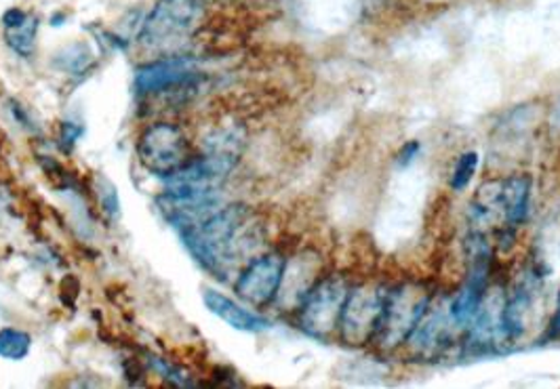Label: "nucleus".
Here are the masks:
<instances>
[{
    "label": "nucleus",
    "instance_id": "nucleus-1",
    "mask_svg": "<svg viewBox=\"0 0 560 389\" xmlns=\"http://www.w3.org/2000/svg\"><path fill=\"white\" fill-rule=\"evenodd\" d=\"M249 217L252 211L245 204H230L182 229V240L207 272L224 279L228 270L252 250Z\"/></svg>",
    "mask_w": 560,
    "mask_h": 389
},
{
    "label": "nucleus",
    "instance_id": "nucleus-2",
    "mask_svg": "<svg viewBox=\"0 0 560 389\" xmlns=\"http://www.w3.org/2000/svg\"><path fill=\"white\" fill-rule=\"evenodd\" d=\"M205 15L202 0H156L140 30L141 47L152 54L175 51L188 43Z\"/></svg>",
    "mask_w": 560,
    "mask_h": 389
},
{
    "label": "nucleus",
    "instance_id": "nucleus-3",
    "mask_svg": "<svg viewBox=\"0 0 560 389\" xmlns=\"http://www.w3.org/2000/svg\"><path fill=\"white\" fill-rule=\"evenodd\" d=\"M432 306V293L420 282H400L388 291L384 316L380 322L373 343L396 350L407 343V339L420 325L423 314Z\"/></svg>",
    "mask_w": 560,
    "mask_h": 389
},
{
    "label": "nucleus",
    "instance_id": "nucleus-4",
    "mask_svg": "<svg viewBox=\"0 0 560 389\" xmlns=\"http://www.w3.org/2000/svg\"><path fill=\"white\" fill-rule=\"evenodd\" d=\"M390 284L375 279H364L350 286L339 320V339L348 345L373 343L384 307L388 299Z\"/></svg>",
    "mask_w": 560,
    "mask_h": 389
},
{
    "label": "nucleus",
    "instance_id": "nucleus-5",
    "mask_svg": "<svg viewBox=\"0 0 560 389\" xmlns=\"http://www.w3.org/2000/svg\"><path fill=\"white\" fill-rule=\"evenodd\" d=\"M350 282L334 274L320 279L310 288L300 309V327L316 339H327L339 331L341 309L350 293Z\"/></svg>",
    "mask_w": 560,
    "mask_h": 389
},
{
    "label": "nucleus",
    "instance_id": "nucleus-6",
    "mask_svg": "<svg viewBox=\"0 0 560 389\" xmlns=\"http://www.w3.org/2000/svg\"><path fill=\"white\" fill-rule=\"evenodd\" d=\"M138 158L148 173L167 179L188 161L186 133L173 122L150 125L138 141Z\"/></svg>",
    "mask_w": 560,
    "mask_h": 389
},
{
    "label": "nucleus",
    "instance_id": "nucleus-7",
    "mask_svg": "<svg viewBox=\"0 0 560 389\" xmlns=\"http://www.w3.org/2000/svg\"><path fill=\"white\" fill-rule=\"evenodd\" d=\"M544 288V276L537 266L525 268V272L514 280L510 291L504 295L502 307V329H504L505 345H514L529 329L537 299Z\"/></svg>",
    "mask_w": 560,
    "mask_h": 389
},
{
    "label": "nucleus",
    "instance_id": "nucleus-8",
    "mask_svg": "<svg viewBox=\"0 0 560 389\" xmlns=\"http://www.w3.org/2000/svg\"><path fill=\"white\" fill-rule=\"evenodd\" d=\"M287 261L289 259L279 250L266 252L249 261L234 284L236 295L255 307L270 306L277 302Z\"/></svg>",
    "mask_w": 560,
    "mask_h": 389
},
{
    "label": "nucleus",
    "instance_id": "nucleus-9",
    "mask_svg": "<svg viewBox=\"0 0 560 389\" xmlns=\"http://www.w3.org/2000/svg\"><path fill=\"white\" fill-rule=\"evenodd\" d=\"M200 79V61L190 56H165L138 68L133 86L138 95H154L192 86Z\"/></svg>",
    "mask_w": 560,
    "mask_h": 389
},
{
    "label": "nucleus",
    "instance_id": "nucleus-10",
    "mask_svg": "<svg viewBox=\"0 0 560 389\" xmlns=\"http://www.w3.org/2000/svg\"><path fill=\"white\" fill-rule=\"evenodd\" d=\"M532 200V177L525 173L512 175L502 181V229L498 232L500 243L514 240L516 229L527 222Z\"/></svg>",
    "mask_w": 560,
    "mask_h": 389
},
{
    "label": "nucleus",
    "instance_id": "nucleus-11",
    "mask_svg": "<svg viewBox=\"0 0 560 389\" xmlns=\"http://www.w3.org/2000/svg\"><path fill=\"white\" fill-rule=\"evenodd\" d=\"M243 150H245V133L236 127H225V129L213 131L205 140L202 158L228 179L230 173L238 165Z\"/></svg>",
    "mask_w": 560,
    "mask_h": 389
},
{
    "label": "nucleus",
    "instance_id": "nucleus-12",
    "mask_svg": "<svg viewBox=\"0 0 560 389\" xmlns=\"http://www.w3.org/2000/svg\"><path fill=\"white\" fill-rule=\"evenodd\" d=\"M202 302H205V306H207L211 314L222 318L225 325H230L236 331L261 333V331H268L272 327L270 320H266L264 316H257V314H253L249 309L234 304L230 297H225V295L218 293V291L207 288L202 293Z\"/></svg>",
    "mask_w": 560,
    "mask_h": 389
},
{
    "label": "nucleus",
    "instance_id": "nucleus-13",
    "mask_svg": "<svg viewBox=\"0 0 560 389\" xmlns=\"http://www.w3.org/2000/svg\"><path fill=\"white\" fill-rule=\"evenodd\" d=\"M2 32L7 45L22 57H32L36 51L38 17L20 7H11L2 15Z\"/></svg>",
    "mask_w": 560,
    "mask_h": 389
},
{
    "label": "nucleus",
    "instance_id": "nucleus-14",
    "mask_svg": "<svg viewBox=\"0 0 560 389\" xmlns=\"http://www.w3.org/2000/svg\"><path fill=\"white\" fill-rule=\"evenodd\" d=\"M32 347V337L20 329L0 331V358L4 361H24Z\"/></svg>",
    "mask_w": 560,
    "mask_h": 389
},
{
    "label": "nucleus",
    "instance_id": "nucleus-15",
    "mask_svg": "<svg viewBox=\"0 0 560 389\" xmlns=\"http://www.w3.org/2000/svg\"><path fill=\"white\" fill-rule=\"evenodd\" d=\"M56 63L63 72L84 74V72L93 66V54L89 51L86 45L77 43V45L63 49V51L57 56Z\"/></svg>",
    "mask_w": 560,
    "mask_h": 389
},
{
    "label": "nucleus",
    "instance_id": "nucleus-16",
    "mask_svg": "<svg viewBox=\"0 0 560 389\" xmlns=\"http://www.w3.org/2000/svg\"><path fill=\"white\" fill-rule=\"evenodd\" d=\"M478 163H480L478 152H464V154L457 158L455 168H453V173H451V181H448V186H451L453 192H464V190L470 186V181H472V177H475V173H477Z\"/></svg>",
    "mask_w": 560,
    "mask_h": 389
},
{
    "label": "nucleus",
    "instance_id": "nucleus-17",
    "mask_svg": "<svg viewBox=\"0 0 560 389\" xmlns=\"http://www.w3.org/2000/svg\"><path fill=\"white\" fill-rule=\"evenodd\" d=\"M97 198H100L104 211H106L110 217H118V215H120L118 190L114 188L108 179H104V177H100V181H97Z\"/></svg>",
    "mask_w": 560,
    "mask_h": 389
},
{
    "label": "nucleus",
    "instance_id": "nucleus-18",
    "mask_svg": "<svg viewBox=\"0 0 560 389\" xmlns=\"http://www.w3.org/2000/svg\"><path fill=\"white\" fill-rule=\"evenodd\" d=\"M421 152V145L418 141H407L398 152H396V165L398 167H409L416 158H418V154Z\"/></svg>",
    "mask_w": 560,
    "mask_h": 389
},
{
    "label": "nucleus",
    "instance_id": "nucleus-19",
    "mask_svg": "<svg viewBox=\"0 0 560 389\" xmlns=\"http://www.w3.org/2000/svg\"><path fill=\"white\" fill-rule=\"evenodd\" d=\"M84 129L81 125H74V122H63L61 125V145L66 148V150H70L79 138L83 135Z\"/></svg>",
    "mask_w": 560,
    "mask_h": 389
},
{
    "label": "nucleus",
    "instance_id": "nucleus-20",
    "mask_svg": "<svg viewBox=\"0 0 560 389\" xmlns=\"http://www.w3.org/2000/svg\"><path fill=\"white\" fill-rule=\"evenodd\" d=\"M550 334H552L555 339H559L560 337V293L559 302H557V311H555V318H552V325H550Z\"/></svg>",
    "mask_w": 560,
    "mask_h": 389
}]
</instances>
